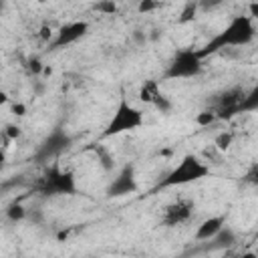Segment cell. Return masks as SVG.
Returning <instances> with one entry per match:
<instances>
[{
    "label": "cell",
    "instance_id": "obj_1",
    "mask_svg": "<svg viewBox=\"0 0 258 258\" xmlns=\"http://www.w3.org/2000/svg\"><path fill=\"white\" fill-rule=\"evenodd\" d=\"M256 36V26H254V20L248 16V14H238V16H232L228 20V24L216 32L210 42L200 48L198 52L206 58L214 52H226L230 48H238V46H246L254 40Z\"/></svg>",
    "mask_w": 258,
    "mask_h": 258
},
{
    "label": "cell",
    "instance_id": "obj_2",
    "mask_svg": "<svg viewBox=\"0 0 258 258\" xmlns=\"http://www.w3.org/2000/svg\"><path fill=\"white\" fill-rule=\"evenodd\" d=\"M210 175V165L206 159L198 155H183L173 169L165 173V177L159 181V187H181L194 181H200Z\"/></svg>",
    "mask_w": 258,
    "mask_h": 258
},
{
    "label": "cell",
    "instance_id": "obj_3",
    "mask_svg": "<svg viewBox=\"0 0 258 258\" xmlns=\"http://www.w3.org/2000/svg\"><path fill=\"white\" fill-rule=\"evenodd\" d=\"M145 123V115L139 107L131 105L127 99H121L113 117L109 119L103 135L105 137H115V135H121V133H129V131H135L139 129L141 125Z\"/></svg>",
    "mask_w": 258,
    "mask_h": 258
},
{
    "label": "cell",
    "instance_id": "obj_4",
    "mask_svg": "<svg viewBox=\"0 0 258 258\" xmlns=\"http://www.w3.org/2000/svg\"><path fill=\"white\" fill-rule=\"evenodd\" d=\"M40 191L46 196H73L77 191V181H75V173L62 169L56 161L44 171V175L40 177L38 183Z\"/></svg>",
    "mask_w": 258,
    "mask_h": 258
},
{
    "label": "cell",
    "instance_id": "obj_5",
    "mask_svg": "<svg viewBox=\"0 0 258 258\" xmlns=\"http://www.w3.org/2000/svg\"><path fill=\"white\" fill-rule=\"evenodd\" d=\"M204 69V56L196 48H181L165 69V79H191Z\"/></svg>",
    "mask_w": 258,
    "mask_h": 258
},
{
    "label": "cell",
    "instance_id": "obj_6",
    "mask_svg": "<svg viewBox=\"0 0 258 258\" xmlns=\"http://www.w3.org/2000/svg\"><path fill=\"white\" fill-rule=\"evenodd\" d=\"M194 210H196V204L191 198H175L171 200L163 212H161V224L167 226V228H177V226H183L187 224L191 218H194Z\"/></svg>",
    "mask_w": 258,
    "mask_h": 258
},
{
    "label": "cell",
    "instance_id": "obj_7",
    "mask_svg": "<svg viewBox=\"0 0 258 258\" xmlns=\"http://www.w3.org/2000/svg\"><path fill=\"white\" fill-rule=\"evenodd\" d=\"M71 141H73V139H71L69 133H64V131H60V129L50 131V133L44 137V141L38 145L36 153H34L36 161H50V159H56V157L71 145Z\"/></svg>",
    "mask_w": 258,
    "mask_h": 258
},
{
    "label": "cell",
    "instance_id": "obj_8",
    "mask_svg": "<svg viewBox=\"0 0 258 258\" xmlns=\"http://www.w3.org/2000/svg\"><path fill=\"white\" fill-rule=\"evenodd\" d=\"M137 189V177H135V167L133 165H123L115 177L111 179L109 187H107V196L109 198H121V196H129Z\"/></svg>",
    "mask_w": 258,
    "mask_h": 258
},
{
    "label": "cell",
    "instance_id": "obj_9",
    "mask_svg": "<svg viewBox=\"0 0 258 258\" xmlns=\"http://www.w3.org/2000/svg\"><path fill=\"white\" fill-rule=\"evenodd\" d=\"M87 32H89V22H87V20H71V22H64V24L56 30V34H54L52 48H62V46L75 44V42L81 40Z\"/></svg>",
    "mask_w": 258,
    "mask_h": 258
},
{
    "label": "cell",
    "instance_id": "obj_10",
    "mask_svg": "<svg viewBox=\"0 0 258 258\" xmlns=\"http://www.w3.org/2000/svg\"><path fill=\"white\" fill-rule=\"evenodd\" d=\"M244 95L246 91H242L240 87H232L228 91H224L218 99V107H216V113L220 115H232V113H240V107H242V101H244Z\"/></svg>",
    "mask_w": 258,
    "mask_h": 258
},
{
    "label": "cell",
    "instance_id": "obj_11",
    "mask_svg": "<svg viewBox=\"0 0 258 258\" xmlns=\"http://www.w3.org/2000/svg\"><path fill=\"white\" fill-rule=\"evenodd\" d=\"M224 226H226V216H224V214L210 216V218L202 220L200 226L196 228V240H198V242H208V240H212Z\"/></svg>",
    "mask_w": 258,
    "mask_h": 258
},
{
    "label": "cell",
    "instance_id": "obj_12",
    "mask_svg": "<svg viewBox=\"0 0 258 258\" xmlns=\"http://www.w3.org/2000/svg\"><path fill=\"white\" fill-rule=\"evenodd\" d=\"M210 248H216V250H226L230 246L236 244V232L230 228V226H224L212 240H208Z\"/></svg>",
    "mask_w": 258,
    "mask_h": 258
},
{
    "label": "cell",
    "instance_id": "obj_13",
    "mask_svg": "<svg viewBox=\"0 0 258 258\" xmlns=\"http://www.w3.org/2000/svg\"><path fill=\"white\" fill-rule=\"evenodd\" d=\"M159 93H161L159 83L153 81V79H147V81H143V85L139 87V101L145 103V105H153V101H155V97H157Z\"/></svg>",
    "mask_w": 258,
    "mask_h": 258
},
{
    "label": "cell",
    "instance_id": "obj_14",
    "mask_svg": "<svg viewBox=\"0 0 258 258\" xmlns=\"http://www.w3.org/2000/svg\"><path fill=\"white\" fill-rule=\"evenodd\" d=\"M93 151H95L97 163L101 165L103 171H113V169H115V155H113L105 145H95Z\"/></svg>",
    "mask_w": 258,
    "mask_h": 258
},
{
    "label": "cell",
    "instance_id": "obj_15",
    "mask_svg": "<svg viewBox=\"0 0 258 258\" xmlns=\"http://www.w3.org/2000/svg\"><path fill=\"white\" fill-rule=\"evenodd\" d=\"M4 216H6V220H10V222H22V220L28 218V208H24L20 202H12V204L6 206Z\"/></svg>",
    "mask_w": 258,
    "mask_h": 258
},
{
    "label": "cell",
    "instance_id": "obj_16",
    "mask_svg": "<svg viewBox=\"0 0 258 258\" xmlns=\"http://www.w3.org/2000/svg\"><path fill=\"white\" fill-rule=\"evenodd\" d=\"M250 111H258V85L252 87L244 95V101H242V107H240V113H250Z\"/></svg>",
    "mask_w": 258,
    "mask_h": 258
},
{
    "label": "cell",
    "instance_id": "obj_17",
    "mask_svg": "<svg viewBox=\"0 0 258 258\" xmlns=\"http://www.w3.org/2000/svg\"><path fill=\"white\" fill-rule=\"evenodd\" d=\"M232 143H234V135H232L230 131H222V133H218L216 139H214V145H216L220 151H228V149L232 147Z\"/></svg>",
    "mask_w": 258,
    "mask_h": 258
},
{
    "label": "cell",
    "instance_id": "obj_18",
    "mask_svg": "<svg viewBox=\"0 0 258 258\" xmlns=\"http://www.w3.org/2000/svg\"><path fill=\"white\" fill-rule=\"evenodd\" d=\"M244 183H248V185H254V187H258V161H252L250 165H248V169L244 171Z\"/></svg>",
    "mask_w": 258,
    "mask_h": 258
},
{
    "label": "cell",
    "instance_id": "obj_19",
    "mask_svg": "<svg viewBox=\"0 0 258 258\" xmlns=\"http://www.w3.org/2000/svg\"><path fill=\"white\" fill-rule=\"evenodd\" d=\"M198 10H200V6H198V2H189L185 8H183V12L179 14V18H177V22L179 24H185V22H189V20H194L196 18V14H198Z\"/></svg>",
    "mask_w": 258,
    "mask_h": 258
},
{
    "label": "cell",
    "instance_id": "obj_20",
    "mask_svg": "<svg viewBox=\"0 0 258 258\" xmlns=\"http://www.w3.org/2000/svg\"><path fill=\"white\" fill-rule=\"evenodd\" d=\"M153 107L159 111V113H163V115H167L169 111H171V107H173V103L169 101V97L167 95H163V93H159L157 97H155V101H153Z\"/></svg>",
    "mask_w": 258,
    "mask_h": 258
},
{
    "label": "cell",
    "instance_id": "obj_21",
    "mask_svg": "<svg viewBox=\"0 0 258 258\" xmlns=\"http://www.w3.org/2000/svg\"><path fill=\"white\" fill-rule=\"evenodd\" d=\"M95 10L105 16H111L117 12V2L115 0H99V2H95Z\"/></svg>",
    "mask_w": 258,
    "mask_h": 258
},
{
    "label": "cell",
    "instance_id": "obj_22",
    "mask_svg": "<svg viewBox=\"0 0 258 258\" xmlns=\"http://www.w3.org/2000/svg\"><path fill=\"white\" fill-rule=\"evenodd\" d=\"M216 119H218V113H216V111H202V113L196 115V123H198L200 127H210Z\"/></svg>",
    "mask_w": 258,
    "mask_h": 258
},
{
    "label": "cell",
    "instance_id": "obj_23",
    "mask_svg": "<svg viewBox=\"0 0 258 258\" xmlns=\"http://www.w3.org/2000/svg\"><path fill=\"white\" fill-rule=\"evenodd\" d=\"M224 4V0H198V6L202 12H212L216 8H220Z\"/></svg>",
    "mask_w": 258,
    "mask_h": 258
},
{
    "label": "cell",
    "instance_id": "obj_24",
    "mask_svg": "<svg viewBox=\"0 0 258 258\" xmlns=\"http://www.w3.org/2000/svg\"><path fill=\"white\" fill-rule=\"evenodd\" d=\"M131 40H133V44L143 46V44L149 40V36H147V32H145L143 28H135V30L131 32Z\"/></svg>",
    "mask_w": 258,
    "mask_h": 258
},
{
    "label": "cell",
    "instance_id": "obj_25",
    "mask_svg": "<svg viewBox=\"0 0 258 258\" xmlns=\"http://www.w3.org/2000/svg\"><path fill=\"white\" fill-rule=\"evenodd\" d=\"M157 6H159L157 0H139V4H137V12L147 14V12H153Z\"/></svg>",
    "mask_w": 258,
    "mask_h": 258
},
{
    "label": "cell",
    "instance_id": "obj_26",
    "mask_svg": "<svg viewBox=\"0 0 258 258\" xmlns=\"http://www.w3.org/2000/svg\"><path fill=\"white\" fill-rule=\"evenodd\" d=\"M26 69H28V73L34 75V77H38L40 73H44V64H42L38 58H30V60L26 62Z\"/></svg>",
    "mask_w": 258,
    "mask_h": 258
},
{
    "label": "cell",
    "instance_id": "obj_27",
    "mask_svg": "<svg viewBox=\"0 0 258 258\" xmlns=\"http://www.w3.org/2000/svg\"><path fill=\"white\" fill-rule=\"evenodd\" d=\"M2 135H4V137H8L10 141H16V139L22 135V131H20V127H18V125H6V129L2 131Z\"/></svg>",
    "mask_w": 258,
    "mask_h": 258
},
{
    "label": "cell",
    "instance_id": "obj_28",
    "mask_svg": "<svg viewBox=\"0 0 258 258\" xmlns=\"http://www.w3.org/2000/svg\"><path fill=\"white\" fill-rule=\"evenodd\" d=\"M54 34H56V32H52L50 26H42V28H40V38H42V40H50V42H52V40H54V38H52Z\"/></svg>",
    "mask_w": 258,
    "mask_h": 258
},
{
    "label": "cell",
    "instance_id": "obj_29",
    "mask_svg": "<svg viewBox=\"0 0 258 258\" xmlns=\"http://www.w3.org/2000/svg\"><path fill=\"white\" fill-rule=\"evenodd\" d=\"M10 109H12V113H14V115H18V117L26 113V105H22V103H18V101H12Z\"/></svg>",
    "mask_w": 258,
    "mask_h": 258
},
{
    "label": "cell",
    "instance_id": "obj_30",
    "mask_svg": "<svg viewBox=\"0 0 258 258\" xmlns=\"http://www.w3.org/2000/svg\"><path fill=\"white\" fill-rule=\"evenodd\" d=\"M248 16L252 20H258V0H254V2L248 4Z\"/></svg>",
    "mask_w": 258,
    "mask_h": 258
}]
</instances>
